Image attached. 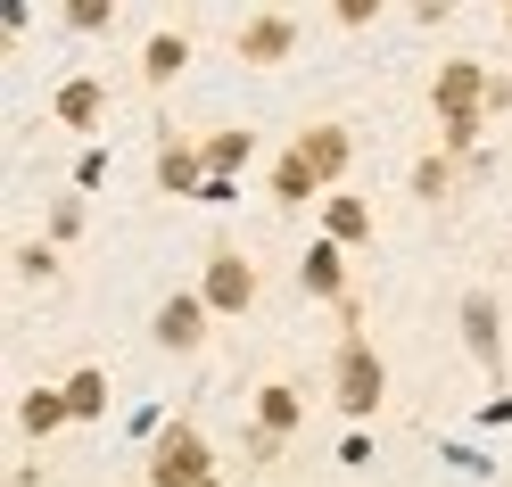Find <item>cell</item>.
Wrapping results in <instances>:
<instances>
[{"label": "cell", "instance_id": "30bf717a", "mask_svg": "<svg viewBox=\"0 0 512 487\" xmlns=\"http://www.w3.org/2000/svg\"><path fill=\"white\" fill-rule=\"evenodd\" d=\"M298 281H306V298L347 306V248H339V240H314V248L298 256Z\"/></svg>", "mask_w": 512, "mask_h": 487}, {"label": "cell", "instance_id": "4fadbf2b", "mask_svg": "<svg viewBox=\"0 0 512 487\" xmlns=\"http://www.w3.org/2000/svg\"><path fill=\"white\" fill-rule=\"evenodd\" d=\"M496 322H504V314H496V298H488V289H471V298H463V347H471L488 372L504 364V339H496Z\"/></svg>", "mask_w": 512, "mask_h": 487}, {"label": "cell", "instance_id": "44dd1931", "mask_svg": "<svg viewBox=\"0 0 512 487\" xmlns=\"http://www.w3.org/2000/svg\"><path fill=\"white\" fill-rule=\"evenodd\" d=\"M42 240H50V248H75V240H83V199H58V207H50V232H42Z\"/></svg>", "mask_w": 512, "mask_h": 487}, {"label": "cell", "instance_id": "8fae6325", "mask_svg": "<svg viewBox=\"0 0 512 487\" xmlns=\"http://www.w3.org/2000/svg\"><path fill=\"white\" fill-rule=\"evenodd\" d=\"M157 190H166V199H199V190H207L199 141H166V149H157Z\"/></svg>", "mask_w": 512, "mask_h": 487}, {"label": "cell", "instance_id": "ffe728a7", "mask_svg": "<svg viewBox=\"0 0 512 487\" xmlns=\"http://www.w3.org/2000/svg\"><path fill=\"white\" fill-rule=\"evenodd\" d=\"M9 265H17V281H58V248L50 240H17Z\"/></svg>", "mask_w": 512, "mask_h": 487}, {"label": "cell", "instance_id": "5b68a950", "mask_svg": "<svg viewBox=\"0 0 512 487\" xmlns=\"http://www.w3.org/2000/svg\"><path fill=\"white\" fill-rule=\"evenodd\" d=\"M256 289H265V281H256V265H248L240 248H215L207 265H199V298L215 306V322H223V314H248Z\"/></svg>", "mask_w": 512, "mask_h": 487}, {"label": "cell", "instance_id": "5bb4252c", "mask_svg": "<svg viewBox=\"0 0 512 487\" xmlns=\"http://www.w3.org/2000/svg\"><path fill=\"white\" fill-rule=\"evenodd\" d=\"M67 388H58V380H42V388H25V397H17V430L25 438H50V430H67Z\"/></svg>", "mask_w": 512, "mask_h": 487}, {"label": "cell", "instance_id": "d6986e66", "mask_svg": "<svg viewBox=\"0 0 512 487\" xmlns=\"http://www.w3.org/2000/svg\"><path fill=\"white\" fill-rule=\"evenodd\" d=\"M455 166H463V157H422V166H413V199H455Z\"/></svg>", "mask_w": 512, "mask_h": 487}, {"label": "cell", "instance_id": "d4e9b609", "mask_svg": "<svg viewBox=\"0 0 512 487\" xmlns=\"http://www.w3.org/2000/svg\"><path fill=\"white\" fill-rule=\"evenodd\" d=\"M504 34H512V9H504Z\"/></svg>", "mask_w": 512, "mask_h": 487}, {"label": "cell", "instance_id": "ac0fdd59", "mask_svg": "<svg viewBox=\"0 0 512 487\" xmlns=\"http://www.w3.org/2000/svg\"><path fill=\"white\" fill-rule=\"evenodd\" d=\"M58 388H67V413H75V421H100V413H108V372H100V364H75Z\"/></svg>", "mask_w": 512, "mask_h": 487}, {"label": "cell", "instance_id": "603a6c76", "mask_svg": "<svg viewBox=\"0 0 512 487\" xmlns=\"http://www.w3.org/2000/svg\"><path fill=\"white\" fill-rule=\"evenodd\" d=\"M380 9H389V0H331V17L347 25V34H356V25H372Z\"/></svg>", "mask_w": 512, "mask_h": 487}, {"label": "cell", "instance_id": "7402d4cb", "mask_svg": "<svg viewBox=\"0 0 512 487\" xmlns=\"http://www.w3.org/2000/svg\"><path fill=\"white\" fill-rule=\"evenodd\" d=\"M67 25H75V34H108V25H116V0H67Z\"/></svg>", "mask_w": 512, "mask_h": 487}, {"label": "cell", "instance_id": "7a4b0ae2", "mask_svg": "<svg viewBox=\"0 0 512 487\" xmlns=\"http://www.w3.org/2000/svg\"><path fill=\"white\" fill-rule=\"evenodd\" d=\"M190 479H215V446L199 421H166L149 446V487H190Z\"/></svg>", "mask_w": 512, "mask_h": 487}, {"label": "cell", "instance_id": "6da1fadb", "mask_svg": "<svg viewBox=\"0 0 512 487\" xmlns=\"http://www.w3.org/2000/svg\"><path fill=\"white\" fill-rule=\"evenodd\" d=\"M380 397H389V364H380V347H372L364 331H347L339 355H331V405H339L347 421H372Z\"/></svg>", "mask_w": 512, "mask_h": 487}, {"label": "cell", "instance_id": "ba28073f", "mask_svg": "<svg viewBox=\"0 0 512 487\" xmlns=\"http://www.w3.org/2000/svg\"><path fill=\"white\" fill-rule=\"evenodd\" d=\"M290 149H298L306 166H314V182L331 190V182L347 174V157H356V133H347V124H331V116H323V124H306V133H298Z\"/></svg>", "mask_w": 512, "mask_h": 487}, {"label": "cell", "instance_id": "2e32d148", "mask_svg": "<svg viewBox=\"0 0 512 487\" xmlns=\"http://www.w3.org/2000/svg\"><path fill=\"white\" fill-rule=\"evenodd\" d=\"M199 157H207V182H232L248 157H256V133H248V124H223V133L199 141Z\"/></svg>", "mask_w": 512, "mask_h": 487}, {"label": "cell", "instance_id": "cb8c5ba5", "mask_svg": "<svg viewBox=\"0 0 512 487\" xmlns=\"http://www.w3.org/2000/svg\"><path fill=\"white\" fill-rule=\"evenodd\" d=\"M190 487H223V479H190Z\"/></svg>", "mask_w": 512, "mask_h": 487}, {"label": "cell", "instance_id": "9a60e30c", "mask_svg": "<svg viewBox=\"0 0 512 487\" xmlns=\"http://www.w3.org/2000/svg\"><path fill=\"white\" fill-rule=\"evenodd\" d=\"M323 240H339V248H364L372 240V207L356 199V190H331V199H323Z\"/></svg>", "mask_w": 512, "mask_h": 487}, {"label": "cell", "instance_id": "3957f363", "mask_svg": "<svg viewBox=\"0 0 512 487\" xmlns=\"http://www.w3.org/2000/svg\"><path fill=\"white\" fill-rule=\"evenodd\" d=\"M430 108H438V124H455V116H488V108H496V75L479 67V58H446L438 83H430Z\"/></svg>", "mask_w": 512, "mask_h": 487}, {"label": "cell", "instance_id": "9c48e42d", "mask_svg": "<svg viewBox=\"0 0 512 487\" xmlns=\"http://www.w3.org/2000/svg\"><path fill=\"white\" fill-rule=\"evenodd\" d=\"M190 58H199V42H190L182 25H157V34L141 42V83H149V91H166V83L190 67Z\"/></svg>", "mask_w": 512, "mask_h": 487}, {"label": "cell", "instance_id": "484cf974", "mask_svg": "<svg viewBox=\"0 0 512 487\" xmlns=\"http://www.w3.org/2000/svg\"><path fill=\"white\" fill-rule=\"evenodd\" d=\"M504 248H512V240H504Z\"/></svg>", "mask_w": 512, "mask_h": 487}, {"label": "cell", "instance_id": "e0dca14e", "mask_svg": "<svg viewBox=\"0 0 512 487\" xmlns=\"http://www.w3.org/2000/svg\"><path fill=\"white\" fill-rule=\"evenodd\" d=\"M265 190H273V207H306V199H323V182H314V166H306L298 149H281V157H273Z\"/></svg>", "mask_w": 512, "mask_h": 487}, {"label": "cell", "instance_id": "277c9868", "mask_svg": "<svg viewBox=\"0 0 512 487\" xmlns=\"http://www.w3.org/2000/svg\"><path fill=\"white\" fill-rule=\"evenodd\" d=\"M207 331H215V306L199 298V289H174V298L149 314V339L166 347V355H199V347H207Z\"/></svg>", "mask_w": 512, "mask_h": 487}, {"label": "cell", "instance_id": "8992f818", "mask_svg": "<svg viewBox=\"0 0 512 487\" xmlns=\"http://www.w3.org/2000/svg\"><path fill=\"white\" fill-rule=\"evenodd\" d=\"M232 50H240V67H281V58L298 50V17H281V9H256V17H240Z\"/></svg>", "mask_w": 512, "mask_h": 487}, {"label": "cell", "instance_id": "52a82bcc", "mask_svg": "<svg viewBox=\"0 0 512 487\" xmlns=\"http://www.w3.org/2000/svg\"><path fill=\"white\" fill-rule=\"evenodd\" d=\"M298 421H306V388H298V380H265V388H256V421H248V438L281 446Z\"/></svg>", "mask_w": 512, "mask_h": 487}, {"label": "cell", "instance_id": "7c38bea8", "mask_svg": "<svg viewBox=\"0 0 512 487\" xmlns=\"http://www.w3.org/2000/svg\"><path fill=\"white\" fill-rule=\"evenodd\" d=\"M50 108H58V124H67V133H91V124L108 116V83H100V75H67Z\"/></svg>", "mask_w": 512, "mask_h": 487}]
</instances>
